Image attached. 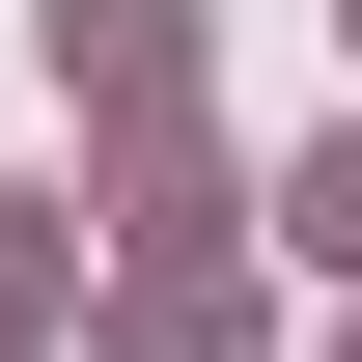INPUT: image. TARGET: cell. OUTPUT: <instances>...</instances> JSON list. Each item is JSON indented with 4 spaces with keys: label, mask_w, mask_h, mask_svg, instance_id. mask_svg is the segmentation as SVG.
<instances>
[{
    "label": "cell",
    "mask_w": 362,
    "mask_h": 362,
    "mask_svg": "<svg viewBox=\"0 0 362 362\" xmlns=\"http://www.w3.org/2000/svg\"><path fill=\"white\" fill-rule=\"evenodd\" d=\"M279 223H307V251H334V279H362V139H334V168H307V195H279Z\"/></svg>",
    "instance_id": "4"
},
{
    "label": "cell",
    "mask_w": 362,
    "mask_h": 362,
    "mask_svg": "<svg viewBox=\"0 0 362 362\" xmlns=\"http://www.w3.org/2000/svg\"><path fill=\"white\" fill-rule=\"evenodd\" d=\"M56 84H84L112 139H168V84H195V0H56Z\"/></svg>",
    "instance_id": "2"
},
{
    "label": "cell",
    "mask_w": 362,
    "mask_h": 362,
    "mask_svg": "<svg viewBox=\"0 0 362 362\" xmlns=\"http://www.w3.org/2000/svg\"><path fill=\"white\" fill-rule=\"evenodd\" d=\"M112 362H251V279H223V195H195V223H139V279H112Z\"/></svg>",
    "instance_id": "1"
},
{
    "label": "cell",
    "mask_w": 362,
    "mask_h": 362,
    "mask_svg": "<svg viewBox=\"0 0 362 362\" xmlns=\"http://www.w3.org/2000/svg\"><path fill=\"white\" fill-rule=\"evenodd\" d=\"M56 307H84V251H56V223H28V195H0V362H28Z\"/></svg>",
    "instance_id": "3"
}]
</instances>
